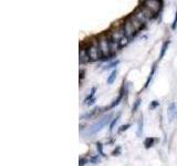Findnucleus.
Listing matches in <instances>:
<instances>
[{
  "instance_id": "obj_30",
  "label": "nucleus",
  "mask_w": 177,
  "mask_h": 166,
  "mask_svg": "<svg viewBox=\"0 0 177 166\" xmlns=\"http://www.w3.org/2000/svg\"><path fill=\"white\" fill-rule=\"evenodd\" d=\"M120 152H121V147H120V146H118V147H116V150H114L113 152H112V155H114V156H118V154H120Z\"/></svg>"
},
{
  "instance_id": "obj_31",
  "label": "nucleus",
  "mask_w": 177,
  "mask_h": 166,
  "mask_svg": "<svg viewBox=\"0 0 177 166\" xmlns=\"http://www.w3.org/2000/svg\"><path fill=\"white\" fill-rule=\"evenodd\" d=\"M100 161V157H99V155H95L94 157H92L91 160H90V162H92V163H96V162Z\"/></svg>"
},
{
  "instance_id": "obj_25",
  "label": "nucleus",
  "mask_w": 177,
  "mask_h": 166,
  "mask_svg": "<svg viewBox=\"0 0 177 166\" xmlns=\"http://www.w3.org/2000/svg\"><path fill=\"white\" fill-rule=\"evenodd\" d=\"M140 104H141V99H137L136 102H135V104H134V106H133V113H134V112H136L137 107L140 106Z\"/></svg>"
},
{
  "instance_id": "obj_11",
  "label": "nucleus",
  "mask_w": 177,
  "mask_h": 166,
  "mask_svg": "<svg viewBox=\"0 0 177 166\" xmlns=\"http://www.w3.org/2000/svg\"><path fill=\"white\" fill-rule=\"evenodd\" d=\"M124 89L122 88V90H121V92H120V94H118V97H116V100H114L112 103H111V105L107 107V109H113V107H115V106H118V104H120V102L123 100V97H124Z\"/></svg>"
},
{
  "instance_id": "obj_23",
  "label": "nucleus",
  "mask_w": 177,
  "mask_h": 166,
  "mask_svg": "<svg viewBox=\"0 0 177 166\" xmlns=\"http://www.w3.org/2000/svg\"><path fill=\"white\" fill-rule=\"evenodd\" d=\"M168 113H169V116H171V119L173 117L174 113L176 114V112H175V104H172V105L169 106V109H168Z\"/></svg>"
},
{
  "instance_id": "obj_17",
  "label": "nucleus",
  "mask_w": 177,
  "mask_h": 166,
  "mask_svg": "<svg viewBox=\"0 0 177 166\" xmlns=\"http://www.w3.org/2000/svg\"><path fill=\"white\" fill-rule=\"evenodd\" d=\"M155 143V140L153 137H147L145 140V142H144V146H145L146 148H150L152 147L153 145H154Z\"/></svg>"
},
{
  "instance_id": "obj_20",
  "label": "nucleus",
  "mask_w": 177,
  "mask_h": 166,
  "mask_svg": "<svg viewBox=\"0 0 177 166\" xmlns=\"http://www.w3.org/2000/svg\"><path fill=\"white\" fill-rule=\"evenodd\" d=\"M120 116H121V115H120V114H118V115L115 116L113 120H112L111 124H110V132H112V131H113L114 126H115V124L118 123V119H120Z\"/></svg>"
},
{
  "instance_id": "obj_22",
  "label": "nucleus",
  "mask_w": 177,
  "mask_h": 166,
  "mask_svg": "<svg viewBox=\"0 0 177 166\" xmlns=\"http://www.w3.org/2000/svg\"><path fill=\"white\" fill-rule=\"evenodd\" d=\"M128 42H130V39H128V38H127V37H123L122 40L118 42V43H120V47H124V46H126Z\"/></svg>"
},
{
  "instance_id": "obj_10",
  "label": "nucleus",
  "mask_w": 177,
  "mask_h": 166,
  "mask_svg": "<svg viewBox=\"0 0 177 166\" xmlns=\"http://www.w3.org/2000/svg\"><path fill=\"white\" fill-rule=\"evenodd\" d=\"M140 8L142 9V11H143V14H144V16L146 17V19L147 20H150V19H153L155 17V14H154L152 10H150L147 7H145V6L143 5V6H140Z\"/></svg>"
},
{
  "instance_id": "obj_2",
  "label": "nucleus",
  "mask_w": 177,
  "mask_h": 166,
  "mask_svg": "<svg viewBox=\"0 0 177 166\" xmlns=\"http://www.w3.org/2000/svg\"><path fill=\"white\" fill-rule=\"evenodd\" d=\"M87 54L90 57L91 61H96L100 58H102V53L100 50V44L97 38H92L89 40V46H87Z\"/></svg>"
},
{
  "instance_id": "obj_28",
  "label": "nucleus",
  "mask_w": 177,
  "mask_h": 166,
  "mask_svg": "<svg viewBox=\"0 0 177 166\" xmlns=\"http://www.w3.org/2000/svg\"><path fill=\"white\" fill-rule=\"evenodd\" d=\"M118 63H120V60H116V61H114V62H112L111 64L107 65L106 68H107V69H110V68H114V67H116V65H118Z\"/></svg>"
},
{
  "instance_id": "obj_3",
  "label": "nucleus",
  "mask_w": 177,
  "mask_h": 166,
  "mask_svg": "<svg viewBox=\"0 0 177 166\" xmlns=\"http://www.w3.org/2000/svg\"><path fill=\"white\" fill-rule=\"evenodd\" d=\"M99 44H100V50L102 53V57H110L111 54V48H110V37L106 33H102L97 37Z\"/></svg>"
},
{
  "instance_id": "obj_5",
  "label": "nucleus",
  "mask_w": 177,
  "mask_h": 166,
  "mask_svg": "<svg viewBox=\"0 0 177 166\" xmlns=\"http://www.w3.org/2000/svg\"><path fill=\"white\" fill-rule=\"evenodd\" d=\"M123 30H124V34H125V37H127L128 39H131V38L134 37V34L136 33V30H135V28L133 27V24H132L128 20H125L124 23H123Z\"/></svg>"
},
{
  "instance_id": "obj_1",
  "label": "nucleus",
  "mask_w": 177,
  "mask_h": 166,
  "mask_svg": "<svg viewBox=\"0 0 177 166\" xmlns=\"http://www.w3.org/2000/svg\"><path fill=\"white\" fill-rule=\"evenodd\" d=\"M112 116H113V114L110 113V114H106V115H104L103 117H101L100 120H97L95 123H93L89 129L86 130V132L84 133V135H86V136H91V135H94V134L99 133L104 126H106L107 124H111V122H112V120H111Z\"/></svg>"
},
{
  "instance_id": "obj_19",
  "label": "nucleus",
  "mask_w": 177,
  "mask_h": 166,
  "mask_svg": "<svg viewBox=\"0 0 177 166\" xmlns=\"http://www.w3.org/2000/svg\"><path fill=\"white\" fill-rule=\"evenodd\" d=\"M95 92H96V88L95 87H94V88H92L91 89V92H90V95H89V97H86L85 99V101H84V103H87V102L89 101H91L92 99H94V94H95Z\"/></svg>"
},
{
  "instance_id": "obj_18",
  "label": "nucleus",
  "mask_w": 177,
  "mask_h": 166,
  "mask_svg": "<svg viewBox=\"0 0 177 166\" xmlns=\"http://www.w3.org/2000/svg\"><path fill=\"white\" fill-rule=\"evenodd\" d=\"M155 70H156V63H155L154 65H153V69H152V72L150 73V75H148V78H147V80H146V83H145V87L144 88H147L148 85H150V81L152 80V78H153V74H154Z\"/></svg>"
},
{
  "instance_id": "obj_33",
  "label": "nucleus",
  "mask_w": 177,
  "mask_h": 166,
  "mask_svg": "<svg viewBox=\"0 0 177 166\" xmlns=\"http://www.w3.org/2000/svg\"><path fill=\"white\" fill-rule=\"evenodd\" d=\"M176 116H177V111H176Z\"/></svg>"
},
{
  "instance_id": "obj_9",
  "label": "nucleus",
  "mask_w": 177,
  "mask_h": 166,
  "mask_svg": "<svg viewBox=\"0 0 177 166\" xmlns=\"http://www.w3.org/2000/svg\"><path fill=\"white\" fill-rule=\"evenodd\" d=\"M133 14L140 21H141L143 24H145L146 21H147V19H146V17L144 16V14H143V11H142V9L140 8V7H137L136 9L134 10V12H133Z\"/></svg>"
},
{
  "instance_id": "obj_26",
  "label": "nucleus",
  "mask_w": 177,
  "mask_h": 166,
  "mask_svg": "<svg viewBox=\"0 0 177 166\" xmlns=\"http://www.w3.org/2000/svg\"><path fill=\"white\" fill-rule=\"evenodd\" d=\"M87 163V160H86L85 157H81L80 160H79V166H84Z\"/></svg>"
},
{
  "instance_id": "obj_24",
  "label": "nucleus",
  "mask_w": 177,
  "mask_h": 166,
  "mask_svg": "<svg viewBox=\"0 0 177 166\" xmlns=\"http://www.w3.org/2000/svg\"><path fill=\"white\" fill-rule=\"evenodd\" d=\"M128 127H131V124H125V125L120 126V129H118V133H123V132H125V131H127Z\"/></svg>"
},
{
  "instance_id": "obj_29",
  "label": "nucleus",
  "mask_w": 177,
  "mask_h": 166,
  "mask_svg": "<svg viewBox=\"0 0 177 166\" xmlns=\"http://www.w3.org/2000/svg\"><path fill=\"white\" fill-rule=\"evenodd\" d=\"M159 105V102L157 101H153L152 103L150 104V109H155L156 106H158Z\"/></svg>"
},
{
  "instance_id": "obj_4",
  "label": "nucleus",
  "mask_w": 177,
  "mask_h": 166,
  "mask_svg": "<svg viewBox=\"0 0 177 166\" xmlns=\"http://www.w3.org/2000/svg\"><path fill=\"white\" fill-rule=\"evenodd\" d=\"M107 36L110 37L111 40L116 41V42H120L121 40H122L123 37H125V34H124V30H123V27L115 28V30H109Z\"/></svg>"
},
{
  "instance_id": "obj_8",
  "label": "nucleus",
  "mask_w": 177,
  "mask_h": 166,
  "mask_svg": "<svg viewBox=\"0 0 177 166\" xmlns=\"http://www.w3.org/2000/svg\"><path fill=\"white\" fill-rule=\"evenodd\" d=\"M127 20H128V21H130V22L133 24V27L135 28V30H136V31L141 30L142 28H143V26H144V24H143V23H142L141 21H140V20H138V19H137L133 14H132L131 16L127 18Z\"/></svg>"
},
{
  "instance_id": "obj_32",
  "label": "nucleus",
  "mask_w": 177,
  "mask_h": 166,
  "mask_svg": "<svg viewBox=\"0 0 177 166\" xmlns=\"http://www.w3.org/2000/svg\"><path fill=\"white\" fill-rule=\"evenodd\" d=\"M80 75H81V80L84 78V70H81V72H80Z\"/></svg>"
},
{
  "instance_id": "obj_12",
  "label": "nucleus",
  "mask_w": 177,
  "mask_h": 166,
  "mask_svg": "<svg viewBox=\"0 0 177 166\" xmlns=\"http://www.w3.org/2000/svg\"><path fill=\"white\" fill-rule=\"evenodd\" d=\"M110 48H111V54H114V53L118 52V50L121 47H120V43H118V42L113 41V40L110 39Z\"/></svg>"
},
{
  "instance_id": "obj_7",
  "label": "nucleus",
  "mask_w": 177,
  "mask_h": 166,
  "mask_svg": "<svg viewBox=\"0 0 177 166\" xmlns=\"http://www.w3.org/2000/svg\"><path fill=\"white\" fill-rule=\"evenodd\" d=\"M89 46V44H87ZM87 46L84 47V44H82L81 46V49H80V63H86V62H89L90 60V57L87 54Z\"/></svg>"
},
{
  "instance_id": "obj_13",
  "label": "nucleus",
  "mask_w": 177,
  "mask_h": 166,
  "mask_svg": "<svg viewBox=\"0 0 177 166\" xmlns=\"http://www.w3.org/2000/svg\"><path fill=\"white\" fill-rule=\"evenodd\" d=\"M97 111H100V109H97V107H95L94 110L90 111V112H87V113H85V114H83L81 117V120H87V119H91V117H93L94 115H96L97 114Z\"/></svg>"
},
{
  "instance_id": "obj_15",
  "label": "nucleus",
  "mask_w": 177,
  "mask_h": 166,
  "mask_svg": "<svg viewBox=\"0 0 177 166\" xmlns=\"http://www.w3.org/2000/svg\"><path fill=\"white\" fill-rule=\"evenodd\" d=\"M142 133H143V116L140 117L138 123H137V136H138V137H141Z\"/></svg>"
},
{
  "instance_id": "obj_21",
  "label": "nucleus",
  "mask_w": 177,
  "mask_h": 166,
  "mask_svg": "<svg viewBox=\"0 0 177 166\" xmlns=\"http://www.w3.org/2000/svg\"><path fill=\"white\" fill-rule=\"evenodd\" d=\"M96 150H97V153L100 154L101 156H105L104 152H103V145H102L101 142H97V143H96Z\"/></svg>"
},
{
  "instance_id": "obj_27",
  "label": "nucleus",
  "mask_w": 177,
  "mask_h": 166,
  "mask_svg": "<svg viewBox=\"0 0 177 166\" xmlns=\"http://www.w3.org/2000/svg\"><path fill=\"white\" fill-rule=\"evenodd\" d=\"M177 27V11H176V14H175V19H174V21H173V24H172V29L173 30H175Z\"/></svg>"
},
{
  "instance_id": "obj_16",
  "label": "nucleus",
  "mask_w": 177,
  "mask_h": 166,
  "mask_svg": "<svg viewBox=\"0 0 177 166\" xmlns=\"http://www.w3.org/2000/svg\"><path fill=\"white\" fill-rule=\"evenodd\" d=\"M116 75H118V71H116V70L112 71V72H111V74H110V77L107 78V84H112V83L115 81Z\"/></svg>"
},
{
  "instance_id": "obj_6",
  "label": "nucleus",
  "mask_w": 177,
  "mask_h": 166,
  "mask_svg": "<svg viewBox=\"0 0 177 166\" xmlns=\"http://www.w3.org/2000/svg\"><path fill=\"white\" fill-rule=\"evenodd\" d=\"M145 7H147L150 10H152L154 14H157L162 7V2L161 1H157V0H146L143 2Z\"/></svg>"
},
{
  "instance_id": "obj_14",
  "label": "nucleus",
  "mask_w": 177,
  "mask_h": 166,
  "mask_svg": "<svg viewBox=\"0 0 177 166\" xmlns=\"http://www.w3.org/2000/svg\"><path fill=\"white\" fill-rule=\"evenodd\" d=\"M168 46H169V40L168 41H165L163 43V46H162V50H161V54H159V60H162L164 58V55H165V52L167 50Z\"/></svg>"
}]
</instances>
